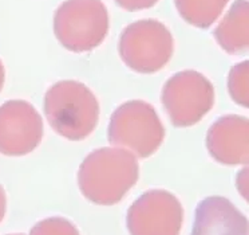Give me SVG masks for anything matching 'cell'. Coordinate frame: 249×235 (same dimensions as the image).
<instances>
[{"mask_svg":"<svg viewBox=\"0 0 249 235\" xmlns=\"http://www.w3.org/2000/svg\"><path fill=\"white\" fill-rule=\"evenodd\" d=\"M43 138V120L33 105L10 99L0 106V153L19 157L34 152Z\"/></svg>","mask_w":249,"mask_h":235,"instance_id":"obj_8","label":"cell"},{"mask_svg":"<svg viewBox=\"0 0 249 235\" xmlns=\"http://www.w3.org/2000/svg\"><path fill=\"white\" fill-rule=\"evenodd\" d=\"M114 1L126 11L136 12L152 8L157 4L160 0H114Z\"/></svg>","mask_w":249,"mask_h":235,"instance_id":"obj_15","label":"cell"},{"mask_svg":"<svg viewBox=\"0 0 249 235\" xmlns=\"http://www.w3.org/2000/svg\"><path fill=\"white\" fill-rule=\"evenodd\" d=\"M161 101L176 128L198 124L214 105V88L204 74L179 71L165 82Z\"/></svg>","mask_w":249,"mask_h":235,"instance_id":"obj_6","label":"cell"},{"mask_svg":"<svg viewBox=\"0 0 249 235\" xmlns=\"http://www.w3.org/2000/svg\"><path fill=\"white\" fill-rule=\"evenodd\" d=\"M165 138V128L152 105L133 99L114 110L107 128V140L114 147L126 148L140 159L157 152Z\"/></svg>","mask_w":249,"mask_h":235,"instance_id":"obj_3","label":"cell"},{"mask_svg":"<svg viewBox=\"0 0 249 235\" xmlns=\"http://www.w3.org/2000/svg\"><path fill=\"white\" fill-rule=\"evenodd\" d=\"M190 235H248V219L227 197H205L196 208Z\"/></svg>","mask_w":249,"mask_h":235,"instance_id":"obj_10","label":"cell"},{"mask_svg":"<svg viewBox=\"0 0 249 235\" xmlns=\"http://www.w3.org/2000/svg\"><path fill=\"white\" fill-rule=\"evenodd\" d=\"M228 90L232 99L243 108H248V60L234 65L228 76Z\"/></svg>","mask_w":249,"mask_h":235,"instance_id":"obj_13","label":"cell"},{"mask_svg":"<svg viewBox=\"0 0 249 235\" xmlns=\"http://www.w3.org/2000/svg\"><path fill=\"white\" fill-rule=\"evenodd\" d=\"M182 222V204L177 196L165 190L142 194L126 215L130 235H179Z\"/></svg>","mask_w":249,"mask_h":235,"instance_id":"obj_7","label":"cell"},{"mask_svg":"<svg viewBox=\"0 0 249 235\" xmlns=\"http://www.w3.org/2000/svg\"><path fill=\"white\" fill-rule=\"evenodd\" d=\"M108 12L102 0H66L54 14V34L71 53H87L106 39Z\"/></svg>","mask_w":249,"mask_h":235,"instance_id":"obj_4","label":"cell"},{"mask_svg":"<svg viewBox=\"0 0 249 235\" xmlns=\"http://www.w3.org/2000/svg\"><path fill=\"white\" fill-rule=\"evenodd\" d=\"M44 115L51 128L70 141H82L95 131L99 104L90 89L78 81H59L44 94Z\"/></svg>","mask_w":249,"mask_h":235,"instance_id":"obj_2","label":"cell"},{"mask_svg":"<svg viewBox=\"0 0 249 235\" xmlns=\"http://www.w3.org/2000/svg\"><path fill=\"white\" fill-rule=\"evenodd\" d=\"M4 81H6V69H4V65H3L1 59H0V92L4 86Z\"/></svg>","mask_w":249,"mask_h":235,"instance_id":"obj_17","label":"cell"},{"mask_svg":"<svg viewBox=\"0 0 249 235\" xmlns=\"http://www.w3.org/2000/svg\"><path fill=\"white\" fill-rule=\"evenodd\" d=\"M249 121L247 117L228 115L214 121L206 133L208 152L224 165L247 164Z\"/></svg>","mask_w":249,"mask_h":235,"instance_id":"obj_9","label":"cell"},{"mask_svg":"<svg viewBox=\"0 0 249 235\" xmlns=\"http://www.w3.org/2000/svg\"><path fill=\"white\" fill-rule=\"evenodd\" d=\"M30 235H81L76 226L69 219L53 216L40 220L34 226Z\"/></svg>","mask_w":249,"mask_h":235,"instance_id":"obj_14","label":"cell"},{"mask_svg":"<svg viewBox=\"0 0 249 235\" xmlns=\"http://www.w3.org/2000/svg\"><path fill=\"white\" fill-rule=\"evenodd\" d=\"M249 3L248 0H236L229 11L213 31L214 39L225 53L244 55L249 47Z\"/></svg>","mask_w":249,"mask_h":235,"instance_id":"obj_11","label":"cell"},{"mask_svg":"<svg viewBox=\"0 0 249 235\" xmlns=\"http://www.w3.org/2000/svg\"><path fill=\"white\" fill-rule=\"evenodd\" d=\"M229 0H174L179 17L190 26L209 28L221 17Z\"/></svg>","mask_w":249,"mask_h":235,"instance_id":"obj_12","label":"cell"},{"mask_svg":"<svg viewBox=\"0 0 249 235\" xmlns=\"http://www.w3.org/2000/svg\"><path fill=\"white\" fill-rule=\"evenodd\" d=\"M7 235H24V234H7Z\"/></svg>","mask_w":249,"mask_h":235,"instance_id":"obj_18","label":"cell"},{"mask_svg":"<svg viewBox=\"0 0 249 235\" xmlns=\"http://www.w3.org/2000/svg\"><path fill=\"white\" fill-rule=\"evenodd\" d=\"M138 160L122 148H99L89 153L78 171L82 195L94 204L113 206L136 186Z\"/></svg>","mask_w":249,"mask_h":235,"instance_id":"obj_1","label":"cell"},{"mask_svg":"<svg viewBox=\"0 0 249 235\" xmlns=\"http://www.w3.org/2000/svg\"><path fill=\"white\" fill-rule=\"evenodd\" d=\"M173 35L162 22L142 19L126 26L118 42L121 59L140 74H154L173 57Z\"/></svg>","mask_w":249,"mask_h":235,"instance_id":"obj_5","label":"cell"},{"mask_svg":"<svg viewBox=\"0 0 249 235\" xmlns=\"http://www.w3.org/2000/svg\"><path fill=\"white\" fill-rule=\"evenodd\" d=\"M6 211H7L6 191H4V188H3L1 184H0V223L3 222V219H4V216H6Z\"/></svg>","mask_w":249,"mask_h":235,"instance_id":"obj_16","label":"cell"}]
</instances>
